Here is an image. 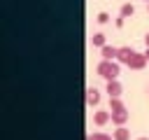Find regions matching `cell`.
<instances>
[{
    "label": "cell",
    "instance_id": "cell-1",
    "mask_svg": "<svg viewBox=\"0 0 149 140\" xmlns=\"http://www.w3.org/2000/svg\"><path fill=\"white\" fill-rule=\"evenodd\" d=\"M95 72L105 79V82H109V79H119V75H121V63L119 61H100L98 65H95Z\"/></svg>",
    "mask_w": 149,
    "mask_h": 140
},
{
    "label": "cell",
    "instance_id": "cell-2",
    "mask_svg": "<svg viewBox=\"0 0 149 140\" xmlns=\"http://www.w3.org/2000/svg\"><path fill=\"white\" fill-rule=\"evenodd\" d=\"M147 63H149V61H147V56H144V54H140V51H135V54L130 56V61H128L126 65H128L130 70H142V68H144Z\"/></svg>",
    "mask_w": 149,
    "mask_h": 140
},
{
    "label": "cell",
    "instance_id": "cell-3",
    "mask_svg": "<svg viewBox=\"0 0 149 140\" xmlns=\"http://www.w3.org/2000/svg\"><path fill=\"white\" fill-rule=\"evenodd\" d=\"M112 121V112L109 110H95L93 112V126H105V124H109Z\"/></svg>",
    "mask_w": 149,
    "mask_h": 140
},
{
    "label": "cell",
    "instance_id": "cell-4",
    "mask_svg": "<svg viewBox=\"0 0 149 140\" xmlns=\"http://www.w3.org/2000/svg\"><path fill=\"white\" fill-rule=\"evenodd\" d=\"M105 91H107V96H109V98H121L123 86H121V82H119V79H109V82H107V86H105Z\"/></svg>",
    "mask_w": 149,
    "mask_h": 140
},
{
    "label": "cell",
    "instance_id": "cell-5",
    "mask_svg": "<svg viewBox=\"0 0 149 140\" xmlns=\"http://www.w3.org/2000/svg\"><path fill=\"white\" fill-rule=\"evenodd\" d=\"M86 105H91V107L100 105V91H98L95 86H88V89H86Z\"/></svg>",
    "mask_w": 149,
    "mask_h": 140
},
{
    "label": "cell",
    "instance_id": "cell-6",
    "mask_svg": "<svg viewBox=\"0 0 149 140\" xmlns=\"http://www.w3.org/2000/svg\"><path fill=\"white\" fill-rule=\"evenodd\" d=\"M130 119V112L128 110H119V112H112V124L114 126H126V121Z\"/></svg>",
    "mask_w": 149,
    "mask_h": 140
},
{
    "label": "cell",
    "instance_id": "cell-7",
    "mask_svg": "<svg viewBox=\"0 0 149 140\" xmlns=\"http://www.w3.org/2000/svg\"><path fill=\"white\" fill-rule=\"evenodd\" d=\"M116 54H119V47H112V44L100 47V56H102L105 61H116Z\"/></svg>",
    "mask_w": 149,
    "mask_h": 140
},
{
    "label": "cell",
    "instance_id": "cell-8",
    "mask_svg": "<svg viewBox=\"0 0 149 140\" xmlns=\"http://www.w3.org/2000/svg\"><path fill=\"white\" fill-rule=\"evenodd\" d=\"M133 54H135V49H133V47H119V54H116V61L126 65V63L130 61V56H133Z\"/></svg>",
    "mask_w": 149,
    "mask_h": 140
},
{
    "label": "cell",
    "instance_id": "cell-9",
    "mask_svg": "<svg viewBox=\"0 0 149 140\" xmlns=\"http://www.w3.org/2000/svg\"><path fill=\"white\" fill-rule=\"evenodd\" d=\"M112 138L114 140H130V131L126 126H116V131L112 133Z\"/></svg>",
    "mask_w": 149,
    "mask_h": 140
},
{
    "label": "cell",
    "instance_id": "cell-10",
    "mask_svg": "<svg viewBox=\"0 0 149 140\" xmlns=\"http://www.w3.org/2000/svg\"><path fill=\"white\" fill-rule=\"evenodd\" d=\"M119 14H121L123 19H130V16L135 14V5H133V2H123L121 9H119Z\"/></svg>",
    "mask_w": 149,
    "mask_h": 140
},
{
    "label": "cell",
    "instance_id": "cell-11",
    "mask_svg": "<svg viewBox=\"0 0 149 140\" xmlns=\"http://www.w3.org/2000/svg\"><path fill=\"white\" fill-rule=\"evenodd\" d=\"M91 44L100 49V47H105V44H107V40H105V35H102V33H93V37H91Z\"/></svg>",
    "mask_w": 149,
    "mask_h": 140
},
{
    "label": "cell",
    "instance_id": "cell-12",
    "mask_svg": "<svg viewBox=\"0 0 149 140\" xmlns=\"http://www.w3.org/2000/svg\"><path fill=\"white\" fill-rule=\"evenodd\" d=\"M119 110H126L123 100L121 98H109V112H119Z\"/></svg>",
    "mask_w": 149,
    "mask_h": 140
},
{
    "label": "cell",
    "instance_id": "cell-13",
    "mask_svg": "<svg viewBox=\"0 0 149 140\" xmlns=\"http://www.w3.org/2000/svg\"><path fill=\"white\" fill-rule=\"evenodd\" d=\"M86 140H114L109 133H102V131H95V133H91Z\"/></svg>",
    "mask_w": 149,
    "mask_h": 140
},
{
    "label": "cell",
    "instance_id": "cell-14",
    "mask_svg": "<svg viewBox=\"0 0 149 140\" xmlns=\"http://www.w3.org/2000/svg\"><path fill=\"white\" fill-rule=\"evenodd\" d=\"M95 23H100V26L109 23V14H107V12H98V14H95Z\"/></svg>",
    "mask_w": 149,
    "mask_h": 140
},
{
    "label": "cell",
    "instance_id": "cell-15",
    "mask_svg": "<svg viewBox=\"0 0 149 140\" xmlns=\"http://www.w3.org/2000/svg\"><path fill=\"white\" fill-rule=\"evenodd\" d=\"M123 21H126V19H123V16H121V14H119V19H116V21H114V26H116V28H123Z\"/></svg>",
    "mask_w": 149,
    "mask_h": 140
},
{
    "label": "cell",
    "instance_id": "cell-16",
    "mask_svg": "<svg viewBox=\"0 0 149 140\" xmlns=\"http://www.w3.org/2000/svg\"><path fill=\"white\" fill-rule=\"evenodd\" d=\"M142 40H144V47H149V33H147V35H144Z\"/></svg>",
    "mask_w": 149,
    "mask_h": 140
},
{
    "label": "cell",
    "instance_id": "cell-17",
    "mask_svg": "<svg viewBox=\"0 0 149 140\" xmlns=\"http://www.w3.org/2000/svg\"><path fill=\"white\" fill-rule=\"evenodd\" d=\"M144 56H147V61H149V47H144V51H142Z\"/></svg>",
    "mask_w": 149,
    "mask_h": 140
},
{
    "label": "cell",
    "instance_id": "cell-18",
    "mask_svg": "<svg viewBox=\"0 0 149 140\" xmlns=\"http://www.w3.org/2000/svg\"><path fill=\"white\" fill-rule=\"evenodd\" d=\"M135 140H149V138H144V135H142V138H135Z\"/></svg>",
    "mask_w": 149,
    "mask_h": 140
},
{
    "label": "cell",
    "instance_id": "cell-19",
    "mask_svg": "<svg viewBox=\"0 0 149 140\" xmlns=\"http://www.w3.org/2000/svg\"><path fill=\"white\" fill-rule=\"evenodd\" d=\"M147 14H149V2H147Z\"/></svg>",
    "mask_w": 149,
    "mask_h": 140
},
{
    "label": "cell",
    "instance_id": "cell-20",
    "mask_svg": "<svg viewBox=\"0 0 149 140\" xmlns=\"http://www.w3.org/2000/svg\"><path fill=\"white\" fill-rule=\"evenodd\" d=\"M147 93H149V86H147Z\"/></svg>",
    "mask_w": 149,
    "mask_h": 140
},
{
    "label": "cell",
    "instance_id": "cell-21",
    "mask_svg": "<svg viewBox=\"0 0 149 140\" xmlns=\"http://www.w3.org/2000/svg\"><path fill=\"white\" fill-rule=\"evenodd\" d=\"M144 2H149V0H144Z\"/></svg>",
    "mask_w": 149,
    "mask_h": 140
}]
</instances>
